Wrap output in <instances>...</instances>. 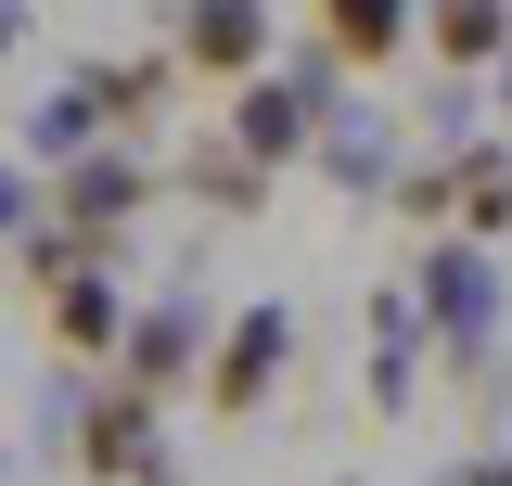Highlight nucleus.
Returning a JSON list of instances; mask_svg holds the SVG:
<instances>
[{
	"label": "nucleus",
	"mask_w": 512,
	"mask_h": 486,
	"mask_svg": "<svg viewBox=\"0 0 512 486\" xmlns=\"http://www.w3.org/2000/svg\"><path fill=\"white\" fill-rule=\"evenodd\" d=\"M423 333L448 346V371L500 359V269H487V231H436L423 243Z\"/></svg>",
	"instance_id": "f257e3e1"
},
{
	"label": "nucleus",
	"mask_w": 512,
	"mask_h": 486,
	"mask_svg": "<svg viewBox=\"0 0 512 486\" xmlns=\"http://www.w3.org/2000/svg\"><path fill=\"white\" fill-rule=\"evenodd\" d=\"M154 410H167V397H154V384H128V371H116V384H90V397H77V435H64V461H77L90 486H180Z\"/></svg>",
	"instance_id": "f03ea898"
},
{
	"label": "nucleus",
	"mask_w": 512,
	"mask_h": 486,
	"mask_svg": "<svg viewBox=\"0 0 512 486\" xmlns=\"http://www.w3.org/2000/svg\"><path fill=\"white\" fill-rule=\"evenodd\" d=\"M154 180H167V167H154L128 128H103L77 167H52V218H64V231H90V243H128V218L154 205Z\"/></svg>",
	"instance_id": "7ed1b4c3"
},
{
	"label": "nucleus",
	"mask_w": 512,
	"mask_h": 486,
	"mask_svg": "<svg viewBox=\"0 0 512 486\" xmlns=\"http://www.w3.org/2000/svg\"><path fill=\"white\" fill-rule=\"evenodd\" d=\"M282 359H295V307H231V320H218V346H205V384H192V397H205V410H218V423H256V410H269V384H282Z\"/></svg>",
	"instance_id": "20e7f679"
},
{
	"label": "nucleus",
	"mask_w": 512,
	"mask_h": 486,
	"mask_svg": "<svg viewBox=\"0 0 512 486\" xmlns=\"http://www.w3.org/2000/svg\"><path fill=\"white\" fill-rule=\"evenodd\" d=\"M231 141H244L256 167H269V180H282V167H308V141H320V90L308 77H269V64H256V77H231Z\"/></svg>",
	"instance_id": "39448f33"
},
{
	"label": "nucleus",
	"mask_w": 512,
	"mask_h": 486,
	"mask_svg": "<svg viewBox=\"0 0 512 486\" xmlns=\"http://www.w3.org/2000/svg\"><path fill=\"white\" fill-rule=\"evenodd\" d=\"M167 52H180L205 90H231V77L269 64V0H180V13H167Z\"/></svg>",
	"instance_id": "423d86ee"
},
{
	"label": "nucleus",
	"mask_w": 512,
	"mask_h": 486,
	"mask_svg": "<svg viewBox=\"0 0 512 486\" xmlns=\"http://www.w3.org/2000/svg\"><path fill=\"white\" fill-rule=\"evenodd\" d=\"M205 346H218V333H205V307H128V333H116V371L128 384H154V397H180V384H205Z\"/></svg>",
	"instance_id": "0eeeda50"
},
{
	"label": "nucleus",
	"mask_w": 512,
	"mask_h": 486,
	"mask_svg": "<svg viewBox=\"0 0 512 486\" xmlns=\"http://www.w3.org/2000/svg\"><path fill=\"white\" fill-rule=\"evenodd\" d=\"M39 320H52L64 359H116L128 295H116V269H103V256H77V269H52V282H39Z\"/></svg>",
	"instance_id": "6e6552de"
},
{
	"label": "nucleus",
	"mask_w": 512,
	"mask_h": 486,
	"mask_svg": "<svg viewBox=\"0 0 512 486\" xmlns=\"http://www.w3.org/2000/svg\"><path fill=\"white\" fill-rule=\"evenodd\" d=\"M448 231H512V128H461L448 141Z\"/></svg>",
	"instance_id": "1a4fd4ad"
},
{
	"label": "nucleus",
	"mask_w": 512,
	"mask_h": 486,
	"mask_svg": "<svg viewBox=\"0 0 512 486\" xmlns=\"http://www.w3.org/2000/svg\"><path fill=\"white\" fill-rule=\"evenodd\" d=\"M308 13H320V52L359 64V77H384V64L423 39V0H308Z\"/></svg>",
	"instance_id": "9d476101"
},
{
	"label": "nucleus",
	"mask_w": 512,
	"mask_h": 486,
	"mask_svg": "<svg viewBox=\"0 0 512 486\" xmlns=\"http://www.w3.org/2000/svg\"><path fill=\"white\" fill-rule=\"evenodd\" d=\"M77 90L103 103V128H141V116H167V103L192 90V64L167 52V39H154V52H116V64H77Z\"/></svg>",
	"instance_id": "9b49d317"
},
{
	"label": "nucleus",
	"mask_w": 512,
	"mask_h": 486,
	"mask_svg": "<svg viewBox=\"0 0 512 486\" xmlns=\"http://www.w3.org/2000/svg\"><path fill=\"white\" fill-rule=\"evenodd\" d=\"M167 192H180V205H205V218H256V205H269V167L218 128V141H192L180 167H167Z\"/></svg>",
	"instance_id": "f8f14e48"
},
{
	"label": "nucleus",
	"mask_w": 512,
	"mask_h": 486,
	"mask_svg": "<svg viewBox=\"0 0 512 486\" xmlns=\"http://www.w3.org/2000/svg\"><path fill=\"white\" fill-rule=\"evenodd\" d=\"M423 39H436L448 77H487L512 52V0H423Z\"/></svg>",
	"instance_id": "ddd939ff"
},
{
	"label": "nucleus",
	"mask_w": 512,
	"mask_h": 486,
	"mask_svg": "<svg viewBox=\"0 0 512 486\" xmlns=\"http://www.w3.org/2000/svg\"><path fill=\"white\" fill-rule=\"evenodd\" d=\"M308 167H333L346 192H397V141H384L372 116H346V103H320V141H308Z\"/></svg>",
	"instance_id": "4468645a"
},
{
	"label": "nucleus",
	"mask_w": 512,
	"mask_h": 486,
	"mask_svg": "<svg viewBox=\"0 0 512 486\" xmlns=\"http://www.w3.org/2000/svg\"><path fill=\"white\" fill-rule=\"evenodd\" d=\"M410 371H423V295H372V397L410 410Z\"/></svg>",
	"instance_id": "2eb2a0df"
},
{
	"label": "nucleus",
	"mask_w": 512,
	"mask_h": 486,
	"mask_svg": "<svg viewBox=\"0 0 512 486\" xmlns=\"http://www.w3.org/2000/svg\"><path fill=\"white\" fill-rule=\"evenodd\" d=\"M90 141H103V103H90V90H77V77H64L52 103H39V116H26V154H39V167H77V154H90Z\"/></svg>",
	"instance_id": "dca6fc26"
},
{
	"label": "nucleus",
	"mask_w": 512,
	"mask_h": 486,
	"mask_svg": "<svg viewBox=\"0 0 512 486\" xmlns=\"http://www.w3.org/2000/svg\"><path fill=\"white\" fill-rule=\"evenodd\" d=\"M448 486H512V448H474V461H461Z\"/></svg>",
	"instance_id": "f3484780"
},
{
	"label": "nucleus",
	"mask_w": 512,
	"mask_h": 486,
	"mask_svg": "<svg viewBox=\"0 0 512 486\" xmlns=\"http://www.w3.org/2000/svg\"><path fill=\"white\" fill-rule=\"evenodd\" d=\"M26 231V180H13V167H0V243Z\"/></svg>",
	"instance_id": "a211bd4d"
},
{
	"label": "nucleus",
	"mask_w": 512,
	"mask_h": 486,
	"mask_svg": "<svg viewBox=\"0 0 512 486\" xmlns=\"http://www.w3.org/2000/svg\"><path fill=\"white\" fill-rule=\"evenodd\" d=\"M13 39H26V13H13V0H0V64H13Z\"/></svg>",
	"instance_id": "6ab92c4d"
},
{
	"label": "nucleus",
	"mask_w": 512,
	"mask_h": 486,
	"mask_svg": "<svg viewBox=\"0 0 512 486\" xmlns=\"http://www.w3.org/2000/svg\"><path fill=\"white\" fill-rule=\"evenodd\" d=\"M487 77H500V128H512V52H500V64H487Z\"/></svg>",
	"instance_id": "aec40b11"
}]
</instances>
